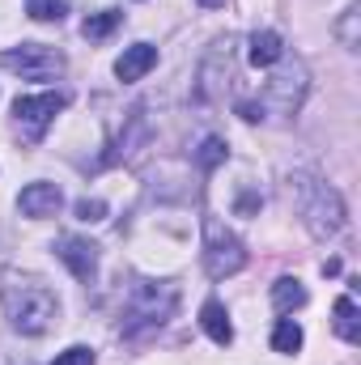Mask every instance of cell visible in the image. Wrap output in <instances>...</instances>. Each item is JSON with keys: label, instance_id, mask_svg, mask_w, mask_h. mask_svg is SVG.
<instances>
[{"label": "cell", "instance_id": "277c9868", "mask_svg": "<svg viewBox=\"0 0 361 365\" xmlns=\"http://www.w3.org/2000/svg\"><path fill=\"white\" fill-rule=\"evenodd\" d=\"M204 268H208L213 280H225V276H234V272L247 268L243 242H238L221 221H204Z\"/></svg>", "mask_w": 361, "mask_h": 365}, {"label": "cell", "instance_id": "d6986e66", "mask_svg": "<svg viewBox=\"0 0 361 365\" xmlns=\"http://www.w3.org/2000/svg\"><path fill=\"white\" fill-rule=\"evenodd\" d=\"M336 34H340V43H345L349 51H357V9H349V13L340 17V26H336Z\"/></svg>", "mask_w": 361, "mask_h": 365}, {"label": "cell", "instance_id": "30bf717a", "mask_svg": "<svg viewBox=\"0 0 361 365\" xmlns=\"http://www.w3.org/2000/svg\"><path fill=\"white\" fill-rule=\"evenodd\" d=\"M153 64H158V47H149V43H132V47L115 60V77H119V81H141Z\"/></svg>", "mask_w": 361, "mask_h": 365}, {"label": "cell", "instance_id": "7402d4cb", "mask_svg": "<svg viewBox=\"0 0 361 365\" xmlns=\"http://www.w3.org/2000/svg\"><path fill=\"white\" fill-rule=\"evenodd\" d=\"M200 4H204V9H217V4H225V0H200Z\"/></svg>", "mask_w": 361, "mask_h": 365}, {"label": "cell", "instance_id": "9c48e42d", "mask_svg": "<svg viewBox=\"0 0 361 365\" xmlns=\"http://www.w3.org/2000/svg\"><path fill=\"white\" fill-rule=\"evenodd\" d=\"M60 204H64V195H60V187L56 182H30L21 195H17V208L26 212V217H56L60 212Z\"/></svg>", "mask_w": 361, "mask_h": 365}, {"label": "cell", "instance_id": "7c38bea8", "mask_svg": "<svg viewBox=\"0 0 361 365\" xmlns=\"http://www.w3.org/2000/svg\"><path fill=\"white\" fill-rule=\"evenodd\" d=\"M200 327L208 331V340H213V344H230V340H234L230 314H225V306H221L217 297H208V302H204V310H200Z\"/></svg>", "mask_w": 361, "mask_h": 365}, {"label": "cell", "instance_id": "6da1fadb", "mask_svg": "<svg viewBox=\"0 0 361 365\" xmlns=\"http://www.w3.org/2000/svg\"><path fill=\"white\" fill-rule=\"evenodd\" d=\"M0 302H4L9 323H13L21 336H43V331H51L56 319H60L56 293H51L47 284H39V280H13V284H4Z\"/></svg>", "mask_w": 361, "mask_h": 365}, {"label": "cell", "instance_id": "3957f363", "mask_svg": "<svg viewBox=\"0 0 361 365\" xmlns=\"http://www.w3.org/2000/svg\"><path fill=\"white\" fill-rule=\"evenodd\" d=\"M298 187L306 191V200H298L306 230H310L315 238L340 234V230H345V200H340V191L327 187V182H310L306 175H298Z\"/></svg>", "mask_w": 361, "mask_h": 365}, {"label": "cell", "instance_id": "ba28073f", "mask_svg": "<svg viewBox=\"0 0 361 365\" xmlns=\"http://www.w3.org/2000/svg\"><path fill=\"white\" fill-rule=\"evenodd\" d=\"M56 255L68 264V272L77 276L81 284H90L93 276H98V247H93L90 238L64 234V238H56Z\"/></svg>", "mask_w": 361, "mask_h": 365}, {"label": "cell", "instance_id": "ffe728a7", "mask_svg": "<svg viewBox=\"0 0 361 365\" xmlns=\"http://www.w3.org/2000/svg\"><path fill=\"white\" fill-rule=\"evenodd\" d=\"M56 365H93V353L86 344H73V349H64V353L56 357Z\"/></svg>", "mask_w": 361, "mask_h": 365}, {"label": "cell", "instance_id": "52a82bcc", "mask_svg": "<svg viewBox=\"0 0 361 365\" xmlns=\"http://www.w3.org/2000/svg\"><path fill=\"white\" fill-rule=\"evenodd\" d=\"M64 106H68V98H64V93H39V98H17V102H13V115H17V123L26 128V136H30V140H39V136H43V128H47Z\"/></svg>", "mask_w": 361, "mask_h": 365}, {"label": "cell", "instance_id": "44dd1931", "mask_svg": "<svg viewBox=\"0 0 361 365\" xmlns=\"http://www.w3.org/2000/svg\"><path fill=\"white\" fill-rule=\"evenodd\" d=\"M77 217H81V221H102V217H106V204H102V200H81V204H77Z\"/></svg>", "mask_w": 361, "mask_h": 365}, {"label": "cell", "instance_id": "2e32d148", "mask_svg": "<svg viewBox=\"0 0 361 365\" xmlns=\"http://www.w3.org/2000/svg\"><path fill=\"white\" fill-rule=\"evenodd\" d=\"M272 349H276V353H298V349H302V327H298L293 319H280L276 331H272Z\"/></svg>", "mask_w": 361, "mask_h": 365}, {"label": "cell", "instance_id": "9a60e30c", "mask_svg": "<svg viewBox=\"0 0 361 365\" xmlns=\"http://www.w3.org/2000/svg\"><path fill=\"white\" fill-rule=\"evenodd\" d=\"M123 21V13H115V9H106V13H93L86 17V26H81V34L90 38V43H102L106 34H115V26Z\"/></svg>", "mask_w": 361, "mask_h": 365}, {"label": "cell", "instance_id": "5b68a950", "mask_svg": "<svg viewBox=\"0 0 361 365\" xmlns=\"http://www.w3.org/2000/svg\"><path fill=\"white\" fill-rule=\"evenodd\" d=\"M0 64H4L9 73L26 77V81H51V77L64 73V56H60L56 47H43V43H21V47L4 51Z\"/></svg>", "mask_w": 361, "mask_h": 365}, {"label": "cell", "instance_id": "e0dca14e", "mask_svg": "<svg viewBox=\"0 0 361 365\" xmlns=\"http://www.w3.org/2000/svg\"><path fill=\"white\" fill-rule=\"evenodd\" d=\"M64 13H68L64 0H30V17L39 21H64Z\"/></svg>", "mask_w": 361, "mask_h": 365}, {"label": "cell", "instance_id": "8992f818", "mask_svg": "<svg viewBox=\"0 0 361 365\" xmlns=\"http://www.w3.org/2000/svg\"><path fill=\"white\" fill-rule=\"evenodd\" d=\"M306 86H310V81H306V64H302V60H285V64L268 77L260 106H272L276 115H293V110L302 106V98H306Z\"/></svg>", "mask_w": 361, "mask_h": 365}, {"label": "cell", "instance_id": "4fadbf2b", "mask_svg": "<svg viewBox=\"0 0 361 365\" xmlns=\"http://www.w3.org/2000/svg\"><path fill=\"white\" fill-rule=\"evenodd\" d=\"M272 302H276V310H280V314H289V310L306 306V289H302V280H293V276H280V280L272 284Z\"/></svg>", "mask_w": 361, "mask_h": 365}, {"label": "cell", "instance_id": "ac0fdd59", "mask_svg": "<svg viewBox=\"0 0 361 365\" xmlns=\"http://www.w3.org/2000/svg\"><path fill=\"white\" fill-rule=\"evenodd\" d=\"M221 162H225V140L208 136V140L200 145V166H204V170H213V166H221Z\"/></svg>", "mask_w": 361, "mask_h": 365}, {"label": "cell", "instance_id": "5bb4252c", "mask_svg": "<svg viewBox=\"0 0 361 365\" xmlns=\"http://www.w3.org/2000/svg\"><path fill=\"white\" fill-rule=\"evenodd\" d=\"M336 336L349 340V344H357L361 340V323H357V306H353V297H336Z\"/></svg>", "mask_w": 361, "mask_h": 365}, {"label": "cell", "instance_id": "8fae6325", "mask_svg": "<svg viewBox=\"0 0 361 365\" xmlns=\"http://www.w3.org/2000/svg\"><path fill=\"white\" fill-rule=\"evenodd\" d=\"M251 64L255 68H272V64H280L285 60V43H280V34L276 30H255L251 34Z\"/></svg>", "mask_w": 361, "mask_h": 365}, {"label": "cell", "instance_id": "7a4b0ae2", "mask_svg": "<svg viewBox=\"0 0 361 365\" xmlns=\"http://www.w3.org/2000/svg\"><path fill=\"white\" fill-rule=\"evenodd\" d=\"M179 306V289L175 284H158V280H136L132 293H128V306H123V331H141V327H158L175 314Z\"/></svg>", "mask_w": 361, "mask_h": 365}]
</instances>
